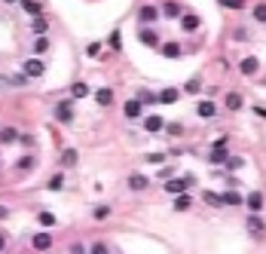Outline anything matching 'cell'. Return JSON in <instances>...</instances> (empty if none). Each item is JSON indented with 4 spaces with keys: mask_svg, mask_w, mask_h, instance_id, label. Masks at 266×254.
Here are the masks:
<instances>
[{
    "mask_svg": "<svg viewBox=\"0 0 266 254\" xmlns=\"http://www.w3.org/2000/svg\"><path fill=\"white\" fill-rule=\"evenodd\" d=\"M49 46H52V40L46 37V34H43V37H37V40H34V52H37V59H40L43 52H49Z\"/></svg>",
    "mask_w": 266,
    "mask_h": 254,
    "instance_id": "26",
    "label": "cell"
},
{
    "mask_svg": "<svg viewBox=\"0 0 266 254\" xmlns=\"http://www.w3.org/2000/svg\"><path fill=\"white\" fill-rule=\"evenodd\" d=\"M202 199H205L208 205H214V209H224V202H221V196H217V193H211V190H205V193H202Z\"/></svg>",
    "mask_w": 266,
    "mask_h": 254,
    "instance_id": "33",
    "label": "cell"
},
{
    "mask_svg": "<svg viewBox=\"0 0 266 254\" xmlns=\"http://www.w3.org/2000/svg\"><path fill=\"white\" fill-rule=\"evenodd\" d=\"M3 251H6V236L0 233V254H3Z\"/></svg>",
    "mask_w": 266,
    "mask_h": 254,
    "instance_id": "49",
    "label": "cell"
},
{
    "mask_svg": "<svg viewBox=\"0 0 266 254\" xmlns=\"http://www.w3.org/2000/svg\"><path fill=\"white\" fill-rule=\"evenodd\" d=\"M46 187H49V190H61V187H64V175H52Z\"/></svg>",
    "mask_w": 266,
    "mask_h": 254,
    "instance_id": "38",
    "label": "cell"
},
{
    "mask_svg": "<svg viewBox=\"0 0 266 254\" xmlns=\"http://www.w3.org/2000/svg\"><path fill=\"white\" fill-rule=\"evenodd\" d=\"M129 187H132L135 193H141V190L150 187V178H144V175H129Z\"/></svg>",
    "mask_w": 266,
    "mask_h": 254,
    "instance_id": "21",
    "label": "cell"
},
{
    "mask_svg": "<svg viewBox=\"0 0 266 254\" xmlns=\"http://www.w3.org/2000/svg\"><path fill=\"white\" fill-rule=\"evenodd\" d=\"M86 95H89V86H86V83H74V86H71V98H74V101L86 98Z\"/></svg>",
    "mask_w": 266,
    "mask_h": 254,
    "instance_id": "31",
    "label": "cell"
},
{
    "mask_svg": "<svg viewBox=\"0 0 266 254\" xmlns=\"http://www.w3.org/2000/svg\"><path fill=\"white\" fill-rule=\"evenodd\" d=\"M138 21H141V28H153L159 21V6H153V3L141 6V9H138Z\"/></svg>",
    "mask_w": 266,
    "mask_h": 254,
    "instance_id": "3",
    "label": "cell"
},
{
    "mask_svg": "<svg viewBox=\"0 0 266 254\" xmlns=\"http://www.w3.org/2000/svg\"><path fill=\"white\" fill-rule=\"evenodd\" d=\"M193 209V199L187 193H181V196H175V212H190Z\"/></svg>",
    "mask_w": 266,
    "mask_h": 254,
    "instance_id": "24",
    "label": "cell"
},
{
    "mask_svg": "<svg viewBox=\"0 0 266 254\" xmlns=\"http://www.w3.org/2000/svg\"><path fill=\"white\" fill-rule=\"evenodd\" d=\"M6 217H9V209H6V205H0V221H6Z\"/></svg>",
    "mask_w": 266,
    "mask_h": 254,
    "instance_id": "47",
    "label": "cell"
},
{
    "mask_svg": "<svg viewBox=\"0 0 266 254\" xmlns=\"http://www.w3.org/2000/svg\"><path fill=\"white\" fill-rule=\"evenodd\" d=\"M254 113H257V117H263V120H266V107H260V105H257V107H254Z\"/></svg>",
    "mask_w": 266,
    "mask_h": 254,
    "instance_id": "48",
    "label": "cell"
},
{
    "mask_svg": "<svg viewBox=\"0 0 266 254\" xmlns=\"http://www.w3.org/2000/svg\"><path fill=\"white\" fill-rule=\"evenodd\" d=\"M141 110H144V105H141L138 98H129V101H125V120H138V117H141Z\"/></svg>",
    "mask_w": 266,
    "mask_h": 254,
    "instance_id": "15",
    "label": "cell"
},
{
    "mask_svg": "<svg viewBox=\"0 0 266 254\" xmlns=\"http://www.w3.org/2000/svg\"><path fill=\"white\" fill-rule=\"evenodd\" d=\"M224 169L233 175V171H239V169H245V159L242 156H226V163H224Z\"/></svg>",
    "mask_w": 266,
    "mask_h": 254,
    "instance_id": "25",
    "label": "cell"
},
{
    "mask_svg": "<svg viewBox=\"0 0 266 254\" xmlns=\"http://www.w3.org/2000/svg\"><path fill=\"white\" fill-rule=\"evenodd\" d=\"M224 184H226L229 190H236V187H239V178H236V175H226V181H224Z\"/></svg>",
    "mask_w": 266,
    "mask_h": 254,
    "instance_id": "43",
    "label": "cell"
},
{
    "mask_svg": "<svg viewBox=\"0 0 266 254\" xmlns=\"http://www.w3.org/2000/svg\"><path fill=\"white\" fill-rule=\"evenodd\" d=\"M245 230H248L254 239H263V236H266V224H263L260 214H248V217H245Z\"/></svg>",
    "mask_w": 266,
    "mask_h": 254,
    "instance_id": "4",
    "label": "cell"
},
{
    "mask_svg": "<svg viewBox=\"0 0 266 254\" xmlns=\"http://www.w3.org/2000/svg\"><path fill=\"white\" fill-rule=\"evenodd\" d=\"M92 217H95V221H107V217H110V205H98V209L92 212Z\"/></svg>",
    "mask_w": 266,
    "mask_h": 254,
    "instance_id": "37",
    "label": "cell"
},
{
    "mask_svg": "<svg viewBox=\"0 0 266 254\" xmlns=\"http://www.w3.org/2000/svg\"><path fill=\"white\" fill-rule=\"evenodd\" d=\"M251 16H254V21H260V25H266V3H257Z\"/></svg>",
    "mask_w": 266,
    "mask_h": 254,
    "instance_id": "35",
    "label": "cell"
},
{
    "mask_svg": "<svg viewBox=\"0 0 266 254\" xmlns=\"http://www.w3.org/2000/svg\"><path fill=\"white\" fill-rule=\"evenodd\" d=\"M242 205H248V214H260L263 212V193L260 190H251L245 199H242Z\"/></svg>",
    "mask_w": 266,
    "mask_h": 254,
    "instance_id": "7",
    "label": "cell"
},
{
    "mask_svg": "<svg viewBox=\"0 0 266 254\" xmlns=\"http://www.w3.org/2000/svg\"><path fill=\"white\" fill-rule=\"evenodd\" d=\"M77 159H80V153H77L74 147H67L64 153H61V166H67V169H71V166H77Z\"/></svg>",
    "mask_w": 266,
    "mask_h": 254,
    "instance_id": "28",
    "label": "cell"
},
{
    "mask_svg": "<svg viewBox=\"0 0 266 254\" xmlns=\"http://www.w3.org/2000/svg\"><path fill=\"white\" fill-rule=\"evenodd\" d=\"M110 46H113V49H120V31L110 34Z\"/></svg>",
    "mask_w": 266,
    "mask_h": 254,
    "instance_id": "44",
    "label": "cell"
},
{
    "mask_svg": "<svg viewBox=\"0 0 266 254\" xmlns=\"http://www.w3.org/2000/svg\"><path fill=\"white\" fill-rule=\"evenodd\" d=\"M196 117H199V120H214L217 117V105H214V101H196Z\"/></svg>",
    "mask_w": 266,
    "mask_h": 254,
    "instance_id": "9",
    "label": "cell"
},
{
    "mask_svg": "<svg viewBox=\"0 0 266 254\" xmlns=\"http://www.w3.org/2000/svg\"><path fill=\"white\" fill-rule=\"evenodd\" d=\"M163 129H165L168 135H181V132H184V126H181V123H165Z\"/></svg>",
    "mask_w": 266,
    "mask_h": 254,
    "instance_id": "39",
    "label": "cell"
},
{
    "mask_svg": "<svg viewBox=\"0 0 266 254\" xmlns=\"http://www.w3.org/2000/svg\"><path fill=\"white\" fill-rule=\"evenodd\" d=\"M13 141H19L16 129H0V144H13Z\"/></svg>",
    "mask_w": 266,
    "mask_h": 254,
    "instance_id": "32",
    "label": "cell"
},
{
    "mask_svg": "<svg viewBox=\"0 0 266 254\" xmlns=\"http://www.w3.org/2000/svg\"><path fill=\"white\" fill-rule=\"evenodd\" d=\"M233 40H248V31L245 28H236L233 31Z\"/></svg>",
    "mask_w": 266,
    "mask_h": 254,
    "instance_id": "42",
    "label": "cell"
},
{
    "mask_svg": "<svg viewBox=\"0 0 266 254\" xmlns=\"http://www.w3.org/2000/svg\"><path fill=\"white\" fill-rule=\"evenodd\" d=\"M138 43L150 46V49H159V43H163V40H159V31L156 28H141V31H138Z\"/></svg>",
    "mask_w": 266,
    "mask_h": 254,
    "instance_id": "6",
    "label": "cell"
},
{
    "mask_svg": "<svg viewBox=\"0 0 266 254\" xmlns=\"http://www.w3.org/2000/svg\"><path fill=\"white\" fill-rule=\"evenodd\" d=\"M86 254H110V248L104 245V242H92V245L86 248Z\"/></svg>",
    "mask_w": 266,
    "mask_h": 254,
    "instance_id": "36",
    "label": "cell"
},
{
    "mask_svg": "<svg viewBox=\"0 0 266 254\" xmlns=\"http://www.w3.org/2000/svg\"><path fill=\"white\" fill-rule=\"evenodd\" d=\"M147 163H150V166H163V163H165V153H150Z\"/></svg>",
    "mask_w": 266,
    "mask_h": 254,
    "instance_id": "40",
    "label": "cell"
},
{
    "mask_svg": "<svg viewBox=\"0 0 266 254\" xmlns=\"http://www.w3.org/2000/svg\"><path fill=\"white\" fill-rule=\"evenodd\" d=\"M37 224H40V227H55L59 221H55L52 212H37Z\"/></svg>",
    "mask_w": 266,
    "mask_h": 254,
    "instance_id": "30",
    "label": "cell"
},
{
    "mask_svg": "<svg viewBox=\"0 0 266 254\" xmlns=\"http://www.w3.org/2000/svg\"><path fill=\"white\" fill-rule=\"evenodd\" d=\"M159 52H163L165 59H181V55H184V46L178 40H165V43H159Z\"/></svg>",
    "mask_w": 266,
    "mask_h": 254,
    "instance_id": "11",
    "label": "cell"
},
{
    "mask_svg": "<svg viewBox=\"0 0 266 254\" xmlns=\"http://www.w3.org/2000/svg\"><path fill=\"white\" fill-rule=\"evenodd\" d=\"M181 28L187 31V34L199 31V28H202V19H199V13H181Z\"/></svg>",
    "mask_w": 266,
    "mask_h": 254,
    "instance_id": "10",
    "label": "cell"
},
{
    "mask_svg": "<svg viewBox=\"0 0 266 254\" xmlns=\"http://www.w3.org/2000/svg\"><path fill=\"white\" fill-rule=\"evenodd\" d=\"M138 101H141V105H147V107H153L156 105V95L150 89H138Z\"/></svg>",
    "mask_w": 266,
    "mask_h": 254,
    "instance_id": "29",
    "label": "cell"
},
{
    "mask_svg": "<svg viewBox=\"0 0 266 254\" xmlns=\"http://www.w3.org/2000/svg\"><path fill=\"white\" fill-rule=\"evenodd\" d=\"M21 74H25L28 80H40V77L46 74V62H43V59H37V55H34V59H28L25 64H21Z\"/></svg>",
    "mask_w": 266,
    "mask_h": 254,
    "instance_id": "1",
    "label": "cell"
},
{
    "mask_svg": "<svg viewBox=\"0 0 266 254\" xmlns=\"http://www.w3.org/2000/svg\"><path fill=\"white\" fill-rule=\"evenodd\" d=\"M163 126H165L163 117H156V113H153V117L144 120V132H147V135H156V132H163Z\"/></svg>",
    "mask_w": 266,
    "mask_h": 254,
    "instance_id": "16",
    "label": "cell"
},
{
    "mask_svg": "<svg viewBox=\"0 0 266 254\" xmlns=\"http://www.w3.org/2000/svg\"><path fill=\"white\" fill-rule=\"evenodd\" d=\"M31 28H34V34H37V37H43V34H46V31H49V21H46L43 16H37V19H34V21H31Z\"/></svg>",
    "mask_w": 266,
    "mask_h": 254,
    "instance_id": "27",
    "label": "cell"
},
{
    "mask_svg": "<svg viewBox=\"0 0 266 254\" xmlns=\"http://www.w3.org/2000/svg\"><path fill=\"white\" fill-rule=\"evenodd\" d=\"M221 202L229 205V209H239V205H242V196L236 190H226V193H221Z\"/></svg>",
    "mask_w": 266,
    "mask_h": 254,
    "instance_id": "22",
    "label": "cell"
},
{
    "mask_svg": "<svg viewBox=\"0 0 266 254\" xmlns=\"http://www.w3.org/2000/svg\"><path fill=\"white\" fill-rule=\"evenodd\" d=\"M221 3L229 6V9H242V6H245V0H221Z\"/></svg>",
    "mask_w": 266,
    "mask_h": 254,
    "instance_id": "41",
    "label": "cell"
},
{
    "mask_svg": "<svg viewBox=\"0 0 266 254\" xmlns=\"http://www.w3.org/2000/svg\"><path fill=\"white\" fill-rule=\"evenodd\" d=\"M159 19H181V3L178 0H165L159 6Z\"/></svg>",
    "mask_w": 266,
    "mask_h": 254,
    "instance_id": "13",
    "label": "cell"
},
{
    "mask_svg": "<svg viewBox=\"0 0 266 254\" xmlns=\"http://www.w3.org/2000/svg\"><path fill=\"white\" fill-rule=\"evenodd\" d=\"M226 156H229V150H226V147H217V150H211L208 163H211V166H224V163H226Z\"/></svg>",
    "mask_w": 266,
    "mask_h": 254,
    "instance_id": "23",
    "label": "cell"
},
{
    "mask_svg": "<svg viewBox=\"0 0 266 254\" xmlns=\"http://www.w3.org/2000/svg\"><path fill=\"white\" fill-rule=\"evenodd\" d=\"M199 89H202V80L199 77H193L187 86H184V92H187V95H199Z\"/></svg>",
    "mask_w": 266,
    "mask_h": 254,
    "instance_id": "34",
    "label": "cell"
},
{
    "mask_svg": "<svg viewBox=\"0 0 266 254\" xmlns=\"http://www.w3.org/2000/svg\"><path fill=\"white\" fill-rule=\"evenodd\" d=\"M71 254H86V248H83V245L77 242V245H71Z\"/></svg>",
    "mask_w": 266,
    "mask_h": 254,
    "instance_id": "46",
    "label": "cell"
},
{
    "mask_svg": "<svg viewBox=\"0 0 266 254\" xmlns=\"http://www.w3.org/2000/svg\"><path fill=\"white\" fill-rule=\"evenodd\" d=\"M3 3H19V0H3Z\"/></svg>",
    "mask_w": 266,
    "mask_h": 254,
    "instance_id": "50",
    "label": "cell"
},
{
    "mask_svg": "<svg viewBox=\"0 0 266 254\" xmlns=\"http://www.w3.org/2000/svg\"><path fill=\"white\" fill-rule=\"evenodd\" d=\"M19 6L25 9V13L31 16V19H37V16H43V6L37 3V0H19Z\"/></svg>",
    "mask_w": 266,
    "mask_h": 254,
    "instance_id": "18",
    "label": "cell"
},
{
    "mask_svg": "<svg viewBox=\"0 0 266 254\" xmlns=\"http://www.w3.org/2000/svg\"><path fill=\"white\" fill-rule=\"evenodd\" d=\"M101 52V43H89V55H98Z\"/></svg>",
    "mask_w": 266,
    "mask_h": 254,
    "instance_id": "45",
    "label": "cell"
},
{
    "mask_svg": "<svg viewBox=\"0 0 266 254\" xmlns=\"http://www.w3.org/2000/svg\"><path fill=\"white\" fill-rule=\"evenodd\" d=\"M193 184H196L193 175H187V178H171V181L165 184V193H168V196H181V193H187Z\"/></svg>",
    "mask_w": 266,
    "mask_h": 254,
    "instance_id": "2",
    "label": "cell"
},
{
    "mask_svg": "<svg viewBox=\"0 0 266 254\" xmlns=\"http://www.w3.org/2000/svg\"><path fill=\"white\" fill-rule=\"evenodd\" d=\"M260 71V59H254V55H245V59L239 62V74L242 77H257Z\"/></svg>",
    "mask_w": 266,
    "mask_h": 254,
    "instance_id": "8",
    "label": "cell"
},
{
    "mask_svg": "<svg viewBox=\"0 0 266 254\" xmlns=\"http://www.w3.org/2000/svg\"><path fill=\"white\" fill-rule=\"evenodd\" d=\"M31 248L34 251H49L52 248V233H34L31 236Z\"/></svg>",
    "mask_w": 266,
    "mask_h": 254,
    "instance_id": "12",
    "label": "cell"
},
{
    "mask_svg": "<svg viewBox=\"0 0 266 254\" xmlns=\"http://www.w3.org/2000/svg\"><path fill=\"white\" fill-rule=\"evenodd\" d=\"M52 113H55V120L59 123H74V101H59V105L52 107Z\"/></svg>",
    "mask_w": 266,
    "mask_h": 254,
    "instance_id": "5",
    "label": "cell"
},
{
    "mask_svg": "<svg viewBox=\"0 0 266 254\" xmlns=\"http://www.w3.org/2000/svg\"><path fill=\"white\" fill-rule=\"evenodd\" d=\"M178 98H181V92H178V89H171V86H165V89L156 95V101H159V105H175Z\"/></svg>",
    "mask_w": 266,
    "mask_h": 254,
    "instance_id": "14",
    "label": "cell"
},
{
    "mask_svg": "<svg viewBox=\"0 0 266 254\" xmlns=\"http://www.w3.org/2000/svg\"><path fill=\"white\" fill-rule=\"evenodd\" d=\"M0 169H3V159H0Z\"/></svg>",
    "mask_w": 266,
    "mask_h": 254,
    "instance_id": "51",
    "label": "cell"
},
{
    "mask_svg": "<svg viewBox=\"0 0 266 254\" xmlns=\"http://www.w3.org/2000/svg\"><path fill=\"white\" fill-rule=\"evenodd\" d=\"M95 101H98V107H110L113 105V89H107V86L98 89L95 92Z\"/></svg>",
    "mask_w": 266,
    "mask_h": 254,
    "instance_id": "19",
    "label": "cell"
},
{
    "mask_svg": "<svg viewBox=\"0 0 266 254\" xmlns=\"http://www.w3.org/2000/svg\"><path fill=\"white\" fill-rule=\"evenodd\" d=\"M34 169H37V159H34L31 153H25V156H21L19 163H16V171H19V175H25V171H34Z\"/></svg>",
    "mask_w": 266,
    "mask_h": 254,
    "instance_id": "17",
    "label": "cell"
},
{
    "mask_svg": "<svg viewBox=\"0 0 266 254\" xmlns=\"http://www.w3.org/2000/svg\"><path fill=\"white\" fill-rule=\"evenodd\" d=\"M224 107L226 110H242V95H239V92H226V95H224Z\"/></svg>",
    "mask_w": 266,
    "mask_h": 254,
    "instance_id": "20",
    "label": "cell"
}]
</instances>
